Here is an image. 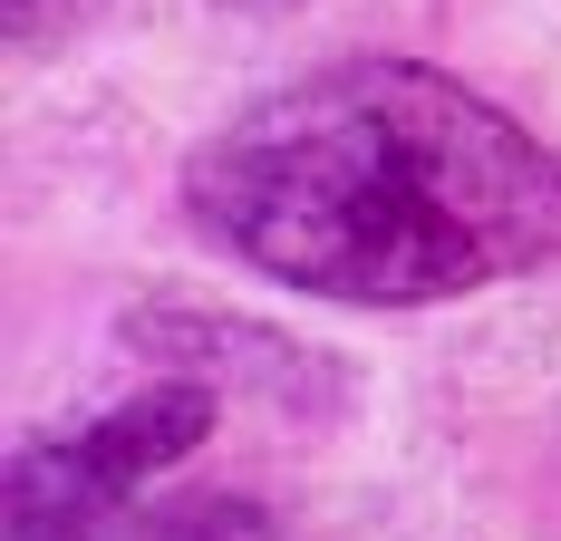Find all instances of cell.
I'll return each mask as SVG.
<instances>
[{"instance_id": "3957f363", "label": "cell", "mask_w": 561, "mask_h": 541, "mask_svg": "<svg viewBox=\"0 0 561 541\" xmlns=\"http://www.w3.org/2000/svg\"><path fill=\"white\" fill-rule=\"evenodd\" d=\"M107 541H290L262 503H174V513H136V532Z\"/></svg>"}, {"instance_id": "277c9868", "label": "cell", "mask_w": 561, "mask_h": 541, "mask_svg": "<svg viewBox=\"0 0 561 541\" xmlns=\"http://www.w3.org/2000/svg\"><path fill=\"white\" fill-rule=\"evenodd\" d=\"M88 20H98V0H0L10 49H58V39H78Z\"/></svg>"}, {"instance_id": "6da1fadb", "label": "cell", "mask_w": 561, "mask_h": 541, "mask_svg": "<svg viewBox=\"0 0 561 541\" xmlns=\"http://www.w3.org/2000/svg\"><path fill=\"white\" fill-rule=\"evenodd\" d=\"M184 204L242 270L310 300L416 310L561 252V164L426 58H339L214 126Z\"/></svg>"}, {"instance_id": "7a4b0ae2", "label": "cell", "mask_w": 561, "mask_h": 541, "mask_svg": "<svg viewBox=\"0 0 561 541\" xmlns=\"http://www.w3.org/2000/svg\"><path fill=\"white\" fill-rule=\"evenodd\" d=\"M204 387H146L107 406L98 426L49 435L10 454V541H107L126 493L146 474H165L174 454L204 435Z\"/></svg>"}]
</instances>
